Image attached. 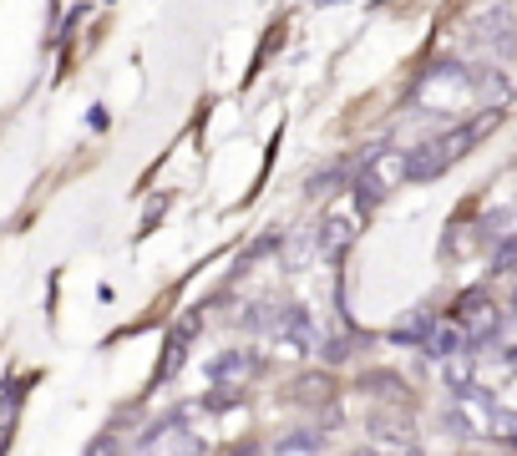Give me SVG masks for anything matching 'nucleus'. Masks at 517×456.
<instances>
[{"instance_id":"nucleus-1","label":"nucleus","mask_w":517,"mask_h":456,"mask_svg":"<svg viewBox=\"0 0 517 456\" xmlns=\"http://www.w3.org/2000/svg\"><path fill=\"white\" fill-rule=\"evenodd\" d=\"M406 178V152H396V147H381V152H371L365 158V168L350 178V188H355V203H360V213H371L396 183Z\"/></svg>"},{"instance_id":"nucleus-2","label":"nucleus","mask_w":517,"mask_h":456,"mask_svg":"<svg viewBox=\"0 0 517 456\" xmlns=\"http://www.w3.org/2000/svg\"><path fill=\"white\" fill-rule=\"evenodd\" d=\"M457 325L467 330V350H472V345H487V340L502 330V315H497V304H492L487 294L472 289V294L457 299Z\"/></svg>"},{"instance_id":"nucleus-3","label":"nucleus","mask_w":517,"mask_h":456,"mask_svg":"<svg viewBox=\"0 0 517 456\" xmlns=\"http://www.w3.org/2000/svg\"><path fill=\"white\" fill-rule=\"evenodd\" d=\"M452 158H457V152H452V142H447V137L421 142L416 152H406V178H411V183H431V178L447 173V163H452Z\"/></svg>"},{"instance_id":"nucleus-4","label":"nucleus","mask_w":517,"mask_h":456,"mask_svg":"<svg viewBox=\"0 0 517 456\" xmlns=\"http://www.w3.org/2000/svg\"><path fill=\"white\" fill-rule=\"evenodd\" d=\"M274 330H279L294 350H315V345H320V330H315V320H310L305 304H284V310L274 315Z\"/></svg>"},{"instance_id":"nucleus-5","label":"nucleus","mask_w":517,"mask_h":456,"mask_svg":"<svg viewBox=\"0 0 517 456\" xmlns=\"http://www.w3.org/2000/svg\"><path fill=\"white\" fill-rule=\"evenodd\" d=\"M350 244H355V223H350V218H325V223H320L315 249H320L325 264H340V259L350 254Z\"/></svg>"},{"instance_id":"nucleus-6","label":"nucleus","mask_w":517,"mask_h":456,"mask_svg":"<svg viewBox=\"0 0 517 456\" xmlns=\"http://www.w3.org/2000/svg\"><path fill=\"white\" fill-rule=\"evenodd\" d=\"M421 350L431 355V360H447V355H457V350H467V330L457 325V320H431V330H426V340H421Z\"/></svg>"},{"instance_id":"nucleus-7","label":"nucleus","mask_w":517,"mask_h":456,"mask_svg":"<svg viewBox=\"0 0 517 456\" xmlns=\"http://www.w3.org/2000/svg\"><path fill=\"white\" fill-rule=\"evenodd\" d=\"M198 325H203V315H183V320L173 325V335H168V355H163V365H158V380H173V375H178L183 350H188V340L198 335Z\"/></svg>"},{"instance_id":"nucleus-8","label":"nucleus","mask_w":517,"mask_h":456,"mask_svg":"<svg viewBox=\"0 0 517 456\" xmlns=\"http://www.w3.org/2000/svg\"><path fill=\"white\" fill-rule=\"evenodd\" d=\"M264 360L254 355V350H229V355H218V360H208V380H244V375H254Z\"/></svg>"},{"instance_id":"nucleus-9","label":"nucleus","mask_w":517,"mask_h":456,"mask_svg":"<svg viewBox=\"0 0 517 456\" xmlns=\"http://www.w3.org/2000/svg\"><path fill=\"white\" fill-rule=\"evenodd\" d=\"M426 330H431V315H411V320H401V325L391 330V340H396V345H421Z\"/></svg>"},{"instance_id":"nucleus-10","label":"nucleus","mask_w":517,"mask_h":456,"mask_svg":"<svg viewBox=\"0 0 517 456\" xmlns=\"http://www.w3.org/2000/svg\"><path fill=\"white\" fill-rule=\"evenodd\" d=\"M482 41H492L497 51H507L512 46V16H487L482 21Z\"/></svg>"},{"instance_id":"nucleus-11","label":"nucleus","mask_w":517,"mask_h":456,"mask_svg":"<svg viewBox=\"0 0 517 456\" xmlns=\"http://www.w3.org/2000/svg\"><path fill=\"white\" fill-rule=\"evenodd\" d=\"M325 446V431H289V436H279V451H320Z\"/></svg>"},{"instance_id":"nucleus-12","label":"nucleus","mask_w":517,"mask_h":456,"mask_svg":"<svg viewBox=\"0 0 517 456\" xmlns=\"http://www.w3.org/2000/svg\"><path fill=\"white\" fill-rule=\"evenodd\" d=\"M345 178H350V168H345V163H330L325 173H315V178H310V193H335Z\"/></svg>"},{"instance_id":"nucleus-13","label":"nucleus","mask_w":517,"mask_h":456,"mask_svg":"<svg viewBox=\"0 0 517 456\" xmlns=\"http://www.w3.org/2000/svg\"><path fill=\"white\" fill-rule=\"evenodd\" d=\"M239 325H244V330H264V325H274L269 304H249V315H239Z\"/></svg>"},{"instance_id":"nucleus-14","label":"nucleus","mask_w":517,"mask_h":456,"mask_svg":"<svg viewBox=\"0 0 517 456\" xmlns=\"http://www.w3.org/2000/svg\"><path fill=\"white\" fill-rule=\"evenodd\" d=\"M512 264H517V239H512V244H502V249H497V259H492V274H507V269H512Z\"/></svg>"},{"instance_id":"nucleus-15","label":"nucleus","mask_w":517,"mask_h":456,"mask_svg":"<svg viewBox=\"0 0 517 456\" xmlns=\"http://www.w3.org/2000/svg\"><path fill=\"white\" fill-rule=\"evenodd\" d=\"M507 441H512V446H517V426H512V431H507Z\"/></svg>"}]
</instances>
